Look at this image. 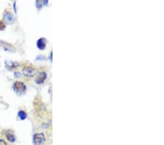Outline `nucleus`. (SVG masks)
<instances>
[{
	"instance_id": "obj_11",
	"label": "nucleus",
	"mask_w": 164,
	"mask_h": 145,
	"mask_svg": "<svg viewBox=\"0 0 164 145\" xmlns=\"http://www.w3.org/2000/svg\"><path fill=\"white\" fill-rule=\"evenodd\" d=\"M5 28V24L2 21H0V30H3Z\"/></svg>"
},
{
	"instance_id": "obj_1",
	"label": "nucleus",
	"mask_w": 164,
	"mask_h": 145,
	"mask_svg": "<svg viewBox=\"0 0 164 145\" xmlns=\"http://www.w3.org/2000/svg\"><path fill=\"white\" fill-rule=\"evenodd\" d=\"M13 89L16 91V93H18V94H21V93H23L26 91V86L23 82L16 81L14 83Z\"/></svg>"
},
{
	"instance_id": "obj_12",
	"label": "nucleus",
	"mask_w": 164,
	"mask_h": 145,
	"mask_svg": "<svg viewBox=\"0 0 164 145\" xmlns=\"http://www.w3.org/2000/svg\"><path fill=\"white\" fill-rule=\"evenodd\" d=\"M0 145H7V143L5 142V140L0 139Z\"/></svg>"
},
{
	"instance_id": "obj_4",
	"label": "nucleus",
	"mask_w": 164,
	"mask_h": 145,
	"mask_svg": "<svg viewBox=\"0 0 164 145\" xmlns=\"http://www.w3.org/2000/svg\"><path fill=\"white\" fill-rule=\"evenodd\" d=\"M47 78V74L46 72H40L38 75L37 76V77L35 78V81L36 83L40 84H42L44 81V80L46 79Z\"/></svg>"
},
{
	"instance_id": "obj_8",
	"label": "nucleus",
	"mask_w": 164,
	"mask_h": 145,
	"mask_svg": "<svg viewBox=\"0 0 164 145\" xmlns=\"http://www.w3.org/2000/svg\"><path fill=\"white\" fill-rule=\"evenodd\" d=\"M37 46L39 49L44 50L46 46V40L44 38H40L37 40Z\"/></svg>"
},
{
	"instance_id": "obj_10",
	"label": "nucleus",
	"mask_w": 164,
	"mask_h": 145,
	"mask_svg": "<svg viewBox=\"0 0 164 145\" xmlns=\"http://www.w3.org/2000/svg\"><path fill=\"white\" fill-rule=\"evenodd\" d=\"M18 117H20V119L23 120V119H25L27 117V114H26V113L24 111H20L18 112Z\"/></svg>"
},
{
	"instance_id": "obj_2",
	"label": "nucleus",
	"mask_w": 164,
	"mask_h": 145,
	"mask_svg": "<svg viewBox=\"0 0 164 145\" xmlns=\"http://www.w3.org/2000/svg\"><path fill=\"white\" fill-rule=\"evenodd\" d=\"M22 73L26 77H33L36 73V70L31 67H24L22 70Z\"/></svg>"
},
{
	"instance_id": "obj_6",
	"label": "nucleus",
	"mask_w": 164,
	"mask_h": 145,
	"mask_svg": "<svg viewBox=\"0 0 164 145\" xmlns=\"http://www.w3.org/2000/svg\"><path fill=\"white\" fill-rule=\"evenodd\" d=\"M5 65H6V68L8 70H13L19 67L20 64L17 62H8V61H7L5 62Z\"/></svg>"
},
{
	"instance_id": "obj_3",
	"label": "nucleus",
	"mask_w": 164,
	"mask_h": 145,
	"mask_svg": "<svg viewBox=\"0 0 164 145\" xmlns=\"http://www.w3.org/2000/svg\"><path fill=\"white\" fill-rule=\"evenodd\" d=\"M34 144L35 145H42L45 142V137L43 133H37L34 136Z\"/></svg>"
},
{
	"instance_id": "obj_7",
	"label": "nucleus",
	"mask_w": 164,
	"mask_h": 145,
	"mask_svg": "<svg viewBox=\"0 0 164 145\" xmlns=\"http://www.w3.org/2000/svg\"><path fill=\"white\" fill-rule=\"evenodd\" d=\"M0 46L2 47V48H3L5 50H6V51H15V49H14L13 47H12L10 44L6 43V42L0 41Z\"/></svg>"
},
{
	"instance_id": "obj_5",
	"label": "nucleus",
	"mask_w": 164,
	"mask_h": 145,
	"mask_svg": "<svg viewBox=\"0 0 164 145\" xmlns=\"http://www.w3.org/2000/svg\"><path fill=\"white\" fill-rule=\"evenodd\" d=\"M4 21L6 23H12L14 21V17L11 12H7L4 15Z\"/></svg>"
},
{
	"instance_id": "obj_9",
	"label": "nucleus",
	"mask_w": 164,
	"mask_h": 145,
	"mask_svg": "<svg viewBox=\"0 0 164 145\" xmlns=\"http://www.w3.org/2000/svg\"><path fill=\"white\" fill-rule=\"evenodd\" d=\"M5 135H6V137L7 139H8V140L10 141V142H14L16 141V137H15V136L13 135V133H11L10 131H7Z\"/></svg>"
}]
</instances>
